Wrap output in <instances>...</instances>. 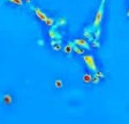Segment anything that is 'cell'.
Listing matches in <instances>:
<instances>
[{
	"label": "cell",
	"instance_id": "5",
	"mask_svg": "<svg viewBox=\"0 0 129 124\" xmlns=\"http://www.w3.org/2000/svg\"><path fill=\"white\" fill-rule=\"evenodd\" d=\"M48 37L51 39H59V40H62V36L59 33V31L55 29V28H52V29L48 30Z\"/></svg>",
	"mask_w": 129,
	"mask_h": 124
},
{
	"label": "cell",
	"instance_id": "21",
	"mask_svg": "<svg viewBox=\"0 0 129 124\" xmlns=\"http://www.w3.org/2000/svg\"><path fill=\"white\" fill-rule=\"evenodd\" d=\"M127 16H129V8H128V11H127Z\"/></svg>",
	"mask_w": 129,
	"mask_h": 124
},
{
	"label": "cell",
	"instance_id": "15",
	"mask_svg": "<svg viewBox=\"0 0 129 124\" xmlns=\"http://www.w3.org/2000/svg\"><path fill=\"white\" fill-rule=\"evenodd\" d=\"M92 35H93L94 39H99L100 36H102V30H100L99 28H96V30H94L93 32H92Z\"/></svg>",
	"mask_w": 129,
	"mask_h": 124
},
{
	"label": "cell",
	"instance_id": "7",
	"mask_svg": "<svg viewBox=\"0 0 129 124\" xmlns=\"http://www.w3.org/2000/svg\"><path fill=\"white\" fill-rule=\"evenodd\" d=\"M74 44H73V41H69V43H67L66 45L62 47L61 51L63 52L64 54H67V55H70L72 53H74Z\"/></svg>",
	"mask_w": 129,
	"mask_h": 124
},
{
	"label": "cell",
	"instance_id": "10",
	"mask_svg": "<svg viewBox=\"0 0 129 124\" xmlns=\"http://www.w3.org/2000/svg\"><path fill=\"white\" fill-rule=\"evenodd\" d=\"M44 24L48 28H54L55 27V20L52 19V17H50V16H47V19L44 21Z\"/></svg>",
	"mask_w": 129,
	"mask_h": 124
},
{
	"label": "cell",
	"instance_id": "17",
	"mask_svg": "<svg viewBox=\"0 0 129 124\" xmlns=\"http://www.w3.org/2000/svg\"><path fill=\"white\" fill-rule=\"evenodd\" d=\"M91 45H92V48H99L100 47V43H99V39H92L91 40Z\"/></svg>",
	"mask_w": 129,
	"mask_h": 124
},
{
	"label": "cell",
	"instance_id": "16",
	"mask_svg": "<svg viewBox=\"0 0 129 124\" xmlns=\"http://www.w3.org/2000/svg\"><path fill=\"white\" fill-rule=\"evenodd\" d=\"M54 85H55V87L56 89H62V86H63V82H62V79H60V78H58V79H55L54 81Z\"/></svg>",
	"mask_w": 129,
	"mask_h": 124
},
{
	"label": "cell",
	"instance_id": "4",
	"mask_svg": "<svg viewBox=\"0 0 129 124\" xmlns=\"http://www.w3.org/2000/svg\"><path fill=\"white\" fill-rule=\"evenodd\" d=\"M73 44L75 46H80V47H83L84 49H89L90 48V45L88 43V39L85 38H76L75 40L73 41Z\"/></svg>",
	"mask_w": 129,
	"mask_h": 124
},
{
	"label": "cell",
	"instance_id": "14",
	"mask_svg": "<svg viewBox=\"0 0 129 124\" xmlns=\"http://www.w3.org/2000/svg\"><path fill=\"white\" fill-rule=\"evenodd\" d=\"M6 1L13 4V5H15V6H20V7H23V6H24V1H23V0H6Z\"/></svg>",
	"mask_w": 129,
	"mask_h": 124
},
{
	"label": "cell",
	"instance_id": "8",
	"mask_svg": "<svg viewBox=\"0 0 129 124\" xmlns=\"http://www.w3.org/2000/svg\"><path fill=\"white\" fill-rule=\"evenodd\" d=\"M13 95L9 94V93H5L3 97V103L5 106H12L13 105Z\"/></svg>",
	"mask_w": 129,
	"mask_h": 124
},
{
	"label": "cell",
	"instance_id": "19",
	"mask_svg": "<svg viewBox=\"0 0 129 124\" xmlns=\"http://www.w3.org/2000/svg\"><path fill=\"white\" fill-rule=\"evenodd\" d=\"M100 81H102V79H99L98 77H97V76H92V81H91L92 84H94V85H98V84L100 83Z\"/></svg>",
	"mask_w": 129,
	"mask_h": 124
},
{
	"label": "cell",
	"instance_id": "3",
	"mask_svg": "<svg viewBox=\"0 0 129 124\" xmlns=\"http://www.w3.org/2000/svg\"><path fill=\"white\" fill-rule=\"evenodd\" d=\"M31 9H32V12L35 13L36 16H37V19H38V20H40L42 22H44L46 19H47V15H46V14L44 13V12L42 11L40 8L36 7V6H31Z\"/></svg>",
	"mask_w": 129,
	"mask_h": 124
},
{
	"label": "cell",
	"instance_id": "9",
	"mask_svg": "<svg viewBox=\"0 0 129 124\" xmlns=\"http://www.w3.org/2000/svg\"><path fill=\"white\" fill-rule=\"evenodd\" d=\"M83 37L88 40H92L93 39V35H92V30L90 28H85L83 30Z\"/></svg>",
	"mask_w": 129,
	"mask_h": 124
},
{
	"label": "cell",
	"instance_id": "12",
	"mask_svg": "<svg viewBox=\"0 0 129 124\" xmlns=\"http://www.w3.org/2000/svg\"><path fill=\"white\" fill-rule=\"evenodd\" d=\"M67 24V20H66V17H59V19L55 21V27H64V25Z\"/></svg>",
	"mask_w": 129,
	"mask_h": 124
},
{
	"label": "cell",
	"instance_id": "20",
	"mask_svg": "<svg viewBox=\"0 0 129 124\" xmlns=\"http://www.w3.org/2000/svg\"><path fill=\"white\" fill-rule=\"evenodd\" d=\"M24 4H28V5H30V4L32 3V0H23Z\"/></svg>",
	"mask_w": 129,
	"mask_h": 124
},
{
	"label": "cell",
	"instance_id": "6",
	"mask_svg": "<svg viewBox=\"0 0 129 124\" xmlns=\"http://www.w3.org/2000/svg\"><path fill=\"white\" fill-rule=\"evenodd\" d=\"M62 41L59 40V39H52L51 43H50V45H51L52 49L55 52H60L62 49V45H61Z\"/></svg>",
	"mask_w": 129,
	"mask_h": 124
},
{
	"label": "cell",
	"instance_id": "13",
	"mask_svg": "<svg viewBox=\"0 0 129 124\" xmlns=\"http://www.w3.org/2000/svg\"><path fill=\"white\" fill-rule=\"evenodd\" d=\"M85 49L83 47H80V46H74V53L77 54V55H83Z\"/></svg>",
	"mask_w": 129,
	"mask_h": 124
},
{
	"label": "cell",
	"instance_id": "1",
	"mask_svg": "<svg viewBox=\"0 0 129 124\" xmlns=\"http://www.w3.org/2000/svg\"><path fill=\"white\" fill-rule=\"evenodd\" d=\"M105 4H106V0H100L99 7H98V9H97L96 14H94L93 23H92V27L93 28H99L100 25H102V22H103V20H104Z\"/></svg>",
	"mask_w": 129,
	"mask_h": 124
},
{
	"label": "cell",
	"instance_id": "11",
	"mask_svg": "<svg viewBox=\"0 0 129 124\" xmlns=\"http://www.w3.org/2000/svg\"><path fill=\"white\" fill-rule=\"evenodd\" d=\"M82 81H83L84 84H91V81H92V75L91 74H84L83 76H82Z\"/></svg>",
	"mask_w": 129,
	"mask_h": 124
},
{
	"label": "cell",
	"instance_id": "2",
	"mask_svg": "<svg viewBox=\"0 0 129 124\" xmlns=\"http://www.w3.org/2000/svg\"><path fill=\"white\" fill-rule=\"evenodd\" d=\"M83 61L85 63V66L88 67L89 70H92L93 73L98 70L97 65H96V60H94V57L92 56L91 54H83Z\"/></svg>",
	"mask_w": 129,
	"mask_h": 124
},
{
	"label": "cell",
	"instance_id": "18",
	"mask_svg": "<svg viewBox=\"0 0 129 124\" xmlns=\"http://www.w3.org/2000/svg\"><path fill=\"white\" fill-rule=\"evenodd\" d=\"M94 76H97L99 79H104L105 78V74L103 73L102 70H97V71H94Z\"/></svg>",
	"mask_w": 129,
	"mask_h": 124
}]
</instances>
